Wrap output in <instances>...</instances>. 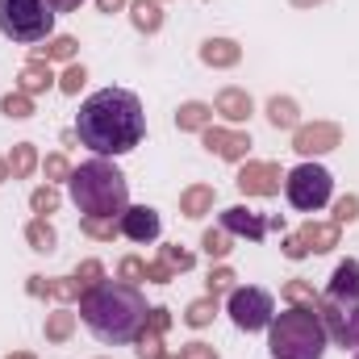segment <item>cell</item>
I'll list each match as a JSON object with an SVG mask.
<instances>
[{
    "mask_svg": "<svg viewBox=\"0 0 359 359\" xmlns=\"http://www.w3.org/2000/svg\"><path fill=\"white\" fill-rule=\"evenodd\" d=\"M271 121H276V126H288V121H292V104H280V100H276V104H271Z\"/></svg>",
    "mask_w": 359,
    "mask_h": 359,
    "instance_id": "7c38bea8",
    "label": "cell"
},
{
    "mask_svg": "<svg viewBox=\"0 0 359 359\" xmlns=\"http://www.w3.org/2000/svg\"><path fill=\"white\" fill-rule=\"evenodd\" d=\"M230 318L238 330H268L276 318V301L264 288H234L230 292Z\"/></svg>",
    "mask_w": 359,
    "mask_h": 359,
    "instance_id": "52a82bcc",
    "label": "cell"
},
{
    "mask_svg": "<svg viewBox=\"0 0 359 359\" xmlns=\"http://www.w3.org/2000/svg\"><path fill=\"white\" fill-rule=\"evenodd\" d=\"M138 25H151V29H155V25H159V17H155V8H151V4H147V0H142V4H138Z\"/></svg>",
    "mask_w": 359,
    "mask_h": 359,
    "instance_id": "4fadbf2b",
    "label": "cell"
},
{
    "mask_svg": "<svg viewBox=\"0 0 359 359\" xmlns=\"http://www.w3.org/2000/svg\"><path fill=\"white\" fill-rule=\"evenodd\" d=\"M55 29L50 0H0V34L8 42H42Z\"/></svg>",
    "mask_w": 359,
    "mask_h": 359,
    "instance_id": "5b68a950",
    "label": "cell"
},
{
    "mask_svg": "<svg viewBox=\"0 0 359 359\" xmlns=\"http://www.w3.org/2000/svg\"><path fill=\"white\" fill-rule=\"evenodd\" d=\"M55 4V13H72V8H80V0H50Z\"/></svg>",
    "mask_w": 359,
    "mask_h": 359,
    "instance_id": "9a60e30c",
    "label": "cell"
},
{
    "mask_svg": "<svg viewBox=\"0 0 359 359\" xmlns=\"http://www.w3.org/2000/svg\"><path fill=\"white\" fill-rule=\"evenodd\" d=\"M326 343H330V334H326L322 313L305 309V305L276 313L268 326L271 359H322L326 355Z\"/></svg>",
    "mask_w": 359,
    "mask_h": 359,
    "instance_id": "277c9868",
    "label": "cell"
},
{
    "mask_svg": "<svg viewBox=\"0 0 359 359\" xmlns=\"http://www.w3.org/2000/svg\"><path fill=\"white\" fill-rule=\"evenodd\" d=\"M72 201L80 205V213L88 217H121L130 209V184L126 176L104 163V159H88L72 172Z\"/></svg>",
    "mask_w": 359,
    "mask_h": 359,
    "instance_id": "3957f363",
    "label": "cell"
},
{
    "mask_svg": "<svg viewBox=\"0 0 359 359\" xmlns=\"http://www.w3.org/2000/svg\"><path fill=\"white\" fill-rule=\"evenodd\" d=\"M80 318L92 334L109 347H126L142 334L147 326V297L134 284L121 280H100L80 297Z\"/></svg>",
    "mask_w": 359,
    "mask_h": 359,
    "instance_id": "7a4b0ae2",
    "label": "cell"
},
{
    "mask_svg": "<svg viewBox=\"0 0 359 359\" xmlns=\"http://www.w3.org/2000/svg\"><path fill=\"white\" fill-rule=\"evenodd\" d=\"M326 297H334V301H359V259H347V264L334 268Z\"/></svg>",
    "mask_w": 359,
    "mask_h": 359,
    "instance_id": "30bf717a",
    "label": "cell"
},
{
    "mask_svg": "<svg viewBox=\"0 0 359 359\" xmlns=\"http://www.w3.org/2000/svg\"><path fill=\"white\" fill-rule=\"evenodd\" d=\"M322 322H326V334L339 347H359V301H334V297H326Z\"/></svg>",
    "mask_w": 359,
    "mask_h": 359,
    "instance_id": "ba28073f",
    "label": "cell"
},
{
    "mask_svg": "<svg viewBox=\"0 0 359 359\" xmlns=\"http://www.w3.org/2000/svg\"><path fill=\"white\" fill-rule=\"evenodd\" d=\"M4 109H8L13 117H25V100H13V96H8V100H4Z\"/></svg>",
    "mask_w": 359,
    "mask_h": 359,
    "instance_id": "5bb4252c",
    "label": "cell"
},
{
    "mask_svg": "<svg viewBox=\"0 0 359 359\" xmlns=\"http://www.w3.org/2000/svg\"><path fill=\"white\" fill-rule=\"evenodd\" d=\"M121 234L134 238V243H155L159 238V213L138 205V209H126L121 213Z\"/></svg>",
    "mask_w": 359,
    "mask_h": 359,
    "instance_id": "9c48e42d",
    "label": "cell"
},
{
    "mask_svg": "<svg viewBox=\"0 0 359 359\" xmlns=\"http://www.w3.org/2000/svg\"><path fill=\"white\" fill-rule=\"evenodd\" d=\"M226 230H234V234H251V238H264V230H268V222H259V217H251L247 209H226Z\"/></svg>",
    "mask_w": 359,
    "mask_h": 359,
    "instance_id": "8fae6325",
    "label": "cell"
},
{
    "mask_svg": "<svg viewBox=\"0 0 359 359\" xmlns=\"http://www.w3.org/2000/svg\"><path fill=\"white\" fill-rule=\"evenodd\" d=\"M355 359H359V355H355Z\"/></svg>",
    "mask_w": 359,
    "mask_h": 359,
    "instance_id": "e0dca14e",
    "label": "cell"
},
{
    "mask_svg": "<svg viewBox=\"0 0 359 359\" xmlns=\"http://www.w3.org/2000/svg\"><path fill=\"white\" fill-rule=\"evenodd\" d=\"M284 192H288V205H292V209H301V213H318V209L330 201L334 180H330L326 168H318V163H301V168L288 172Z\"/></svg>",
    "mask_w": 359,
    "mask_h": 359,
    "instance_id": "8992f818",
    "label": "cell"
},
{
    "mask_svg": "<svg viewBox=\"0 0 359 359\" xmlns=\"http://www.w3.org/2000/svg\"><path fill=\"white\" fill-rule=\"evenodd\" d=\"M100 4H104V8H113V4H117V0H100Z\"/></svg>",
    "mask_w": 359,
    "mask_h": 359,
    "instance_id": "2e32d148",
    "label": "cell"
},
{
    "mask_svg": "<svg viewBox=\"0 0 359 359\" xmlns=\"http://www.w3.org/2000/svg\"><path fill=\"white\" fill-rule=\"evenodd\" d=\"M76 134L80 142L96 151L100 159L104 155H126L142 142L147 134V113H142V100L130 88H100L92 92L88 100L80 104V117H76Z\"/></svg>",
    "mask_w": 359,
    "mask_h": 359,
    "instance_id": "6da1fadb",
    "label": "cell"
}]
</instances>
